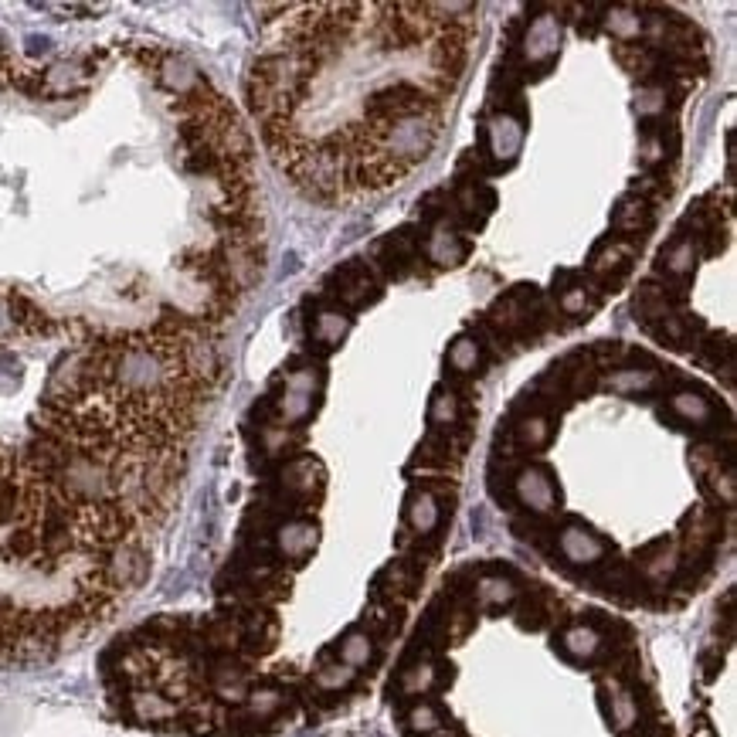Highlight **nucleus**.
<instances>
[{"mask_svg":"<svg viewBox=\"0 0 737 737\" xmlns=\"http://www.w3.org/2000/svg\"><path fill=\"white\" fill-rule=\"evenodd\" d=\"M323 374L320 367H299V371H289L286 381H282L279 394L272 398V415H276V425L282 428H296L303 425L306 418L313 415L316 408V394H320Z\"/></svg>","mask_w":737,"mask_h":737,"instance_id":"f257e3e1","label":"nucleus"},{"mask_svg":"<svg viewBox=\"0 0 737 737\" xmlns=\"http://www.w3.org/2000/svg\"><path fill=\"white\" fill-rule=\"evenodd\" d=\"M561 38L564 28H561V17L554 11L530 17L524 38H520V62L527 68H547L554 62L557 51H561Z\"/></svg>","mask_w":737,"mask_h":737,"instance_id":"f03ea898","label":"nucleus"},{"mask_svg":"<svg viewBox=\"0 0 737 737\" xmlns=\"http://www.w3.org/2000/svg\"><path fill=\"white\" fill-rule=\"evenodd\" d=\"M534 323H544V313L537 306V296L527 286L500 296L490 310V327H496L500 333H527L534 330Z\"/></svg>","mask_w":737,"mask_h":737,"instance_id":"7ed1b4c3","label":"nucleus"},{"mask_svg":"<svg viewBox=\"0 0 737 737\" xmlns=\"http://www.w3.org/2000/svg\"><path fill=\"white\" fill-rule=\"evenodd\" d=\"M469 255V245L466 238H462V231L452 225L449 218L435 221L432 228H428L425 235V259L432 265H439V269H456V265L466 262Z\"/></svg>","mask_w":737,"mask_h":737,"instance_id":"20e7f679","label":"nucleus"},{"mask_svg":"<svg viewBox=\"0 0 737 737\" xmlns=\"http://www.w3.org/2000/svg\"><path fill=\"white\" fill-rule=\"evenodd\" d=\"M554 296H557V310H561L564 316H571V320H581V316H588L591 310H595L602 289L585 276L561 272V279H554Z\"/></svg>","mask_w":737,"mask_h":737,"instance_id":"39448f33","label":"nucleus"},{"mask_svg":"<svg viewBox=\"0 0 737 737\" xmlns=\"http://www.w3.org/2000/svg\"><path fill=\"white\" fill-rule=\"evenodd\" d=\"M524 147V119L513 113H496L486 123V150L496 164H513Z\"/></svg>","mask_w":737,"mask_h":737,"instance_id":"423d86ee","label":"nucleus"},{"mask_svg":"<svg viewBox=\"0 0 737 737\" xmlns=\"http://www.w3.org/2000/svg\"><path fill=\"white\" fill-rule=\"evenodd\" d=\"M632 259H636V242L608 235L605 242H598L595 252H591L588 272L595 279H602V282H615L632 265Z\"/></svg>","mask_w":737,"mask_h":737,"instance_id":"0eeeda50","label":"nucleus"},{"mask_svg":"<svg viewBox=\"0 0 737 737\" xmlns=\"http://www.w3.org/2000/svg\"><path fill=\"white\" fill-rule=\"evenodd\" d=\"M330 293L337 296V306H364L367 299L377 296V282L371 276V269L361 262H350L344 269L333 272L330 279Z\"/></svg>","mask_w":737,"mask_h":737,"instance_id":"6e6552de","label":"nucleus"},{"mask_svg":"<svg viewBox=\"0 0 737 737\" xmlns=\"http://www.w3.org/2000/svg\"><path fill=\"white\" fill-rule=\"evenodd\" d=\"M418 255H422V242H418V235L411 228L394 231V235H388L377 245V259H381V265L391 276H405L411 265L418 262Z\"/></svg>","mask_w":737,"mask_h":737,"instance_id":"1a4fd4ad","label":"nucleus"},{"mask_svg":"<svg viewBox=\"0 0 737 737\" xmlns=\"http://www.w3.org/2000/svg\"><path fill=\"white\" fill-rule=\"evenodd\" d=\"M602 24L622 48H632V45H639L642 31H646V11L629 7V4H615L602 11Z\"/></svg>","mask_w":737,"mask_h":737,"instance_id":"9d476101","label":"nucleus"},{"mask_svg":"<svg viewBox=\"0 0 737 737\" xmlns=\"http://www.w3.org/2000/svg\"><path fill=\"white\" fill-rule=\"evenodd\" d=\"M554 371H557V377H561L568 398H585V394L595 391V384H598V367L588 354L564 357L561 364H554Z\"/></svg>","mask_w":737,"mask_h":737,"instance_id":"9b49d317","label":"nucleus"},{"mask_svg":"<svg viewBox=\"0 0 737 737\" xmlns=\"http://www.w3.org/2000/svg\"><path fill=\"white\" fill-rule=\"evenodd\" d=\"M649 221H653V208H649L646 197H622L619 208L612 211V231L615 238H629V242H636L639 231L649 228Z\"/></svg>","mask_w":737,"mask_h":737,"instance_id":"f8f14e48","label":"nucleus"},{"mask_svg":"<svg viewBox=\"0 0 737 737\" xmlns=\"http://www.w3.org/2000/svg\"><path fill=\"white\" fill-rule=\"evenodd\" d=\"M554 435V418L551 411H537L530 408L527 415H520V422L513 425V442L524 452H541Z\"/></svg>","mask_w":737,"mask_h":737,"instance_id":"ddd939ff","label":"nucleus"},{"mask_svg":"<svg viewBox=\"0 0 737 737\" xmlns=\"http://www.w3.org/2000/svg\"><path fill=\"white\" fill-rule=\"evenodd\" d=\"M310 333H313V340L323 350L340 347V340H344L347 333H350V316H347V310H344V306H320V310L313 313Z\"/></svg>","mask_w":737,"mask_h":737,"instance_id":"4468645a","label":"nucleus"},{"mask_svg":"<svg viewBox=\"0 0 737 737\" xmlns=\"http://www.w3.org/2000/svg\"><path fill=\"white\" fill-rule=\"evenodd\" d=\"M697 259H700V242L693 235H680L663 248V255H659V269L673 279H683L697 269Z\"/></svg>","mask_w":737,"mask_h":737,"instance_id":"2eb2a0df","label":"nucleus"},{"mask_svg":"<svg viewBox=\"0 0 737 737\" xmlns=\"http://www.w3.org/2000/svg\"><path fill=\"white\" fill-rule=\"evenodd\" d=\"M428 422H432V432H439V435H452V428L462 422V401L449 384H439V388L432 391Z\"/></svg>","mask_w":737,"mask_h":737,"instance_id":"dca6fc26","label":"nucleus"},{"mask_svg":"<svg viewBox=\"0 0 737 737\" xmlns=\"http://www.w3.org/2000/svg\"><path fill=\"white\" fill-rule=\"evenodd\" d=\"M670 411L687 425H707L710 418H714V405H710V398L700 391H693V388H676L670 394Z\"/></svg>","mask_w":737,"mask_h":737,"instance_id":"f3484780","label":"nucleus"},{"mask_svg":"<svg viewBox=\"0 0 737 737\" xmlns=\"http://www.w3.org/2000/svg\"><path fill=\"white\" fill-rule=\"evenodd\" d=\"M445 364H449V371L459 374V377L476 374L479 364H483V344H479V337L459 333V337L449 344V350H445Z\"/></svg>","mask_w":737,"mask_h":737,"instance_id":"a211bd4d","label":"nucleus"},{"mask_svg":"<svg viewBox=\"0 0 737 737\" xmlns=\"http://www.w3.org/2000/svg\"><path fill=\"white\" fill-rule=\"evenodd\" d=\"M636 357V367H619V371H612V377L605 381L608 391L615 394H642V391H653L659 384V371L656 367H646V371H639V361L642 354H632Z\"/></svg>","mask_w":737,"mask_h":737,"instance_id":"6ab92c4d","label":"nucleus"},{"mask_svg":"<svg viewBox=\"0 0 737 737\" xmlns=\"http://www.w3.org/2000/svg\"><path fill=\"white\" fill-rule=\"evenodd\" d=\"M632 310H636V316L646 323V327H656L659 320H666V316L673 313V303H670V296H666V286L659 289V286H653V282L639 286L636 299H632Z\"/></svg>","mask_w":737,"mask_h":737,"instance_id":"aec40b11","label":"nucleus"},{"mask_svg":"<svg viewBox=\"0 0 737 737\" xmlns=\"http://www.w3.org/2000/svg\"><path fill=\"white\" fill-rule=\"evenodd\" d=\"M670 99H673V92L666 82H646L636 92V113L642 119H659V116H666V109H670Z\"/></svg>","mask_w":737,"mask_h":737,"instance_id":"412c9836","label":"nucleus"},{"mask_svg":"<svg viewBox=\"0 0 737 737\" xmlns=\"http://www.w3.org/2000/svg\"><path fill=\"white\" fill-rule=\"evenodd\" d=\"M670 157V147H666V133H646L639 140V160L646 167H656Z\"/></svg>","mask_w":737,"mask_h":737,"instance_id":"4be33fe9","label":"nucleus"}]
</instances>
